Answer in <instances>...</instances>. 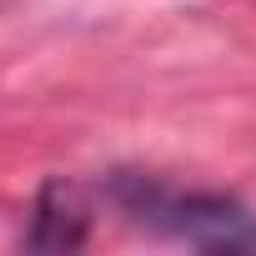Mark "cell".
Listing matches in <instances>:
<instances>
[{
	"mask_svg": "<svg viewBox=\"0 0 256 256\" xmlns=\"http://www.w3.org/2000/svg\"><path fill=\"white\" fill-rule=\"evenodd\" d=\"M106 201L151 236L181 241L191 251H251L256 246V216L216 191H171L156 176L141 171H110Z\"/></svg>",
	"mask_w": 256,
	"mask_h": 256,
	"instance_id": "cell-1",
	"label": "cell"
},
{
	"mask_svg": "<svg viewBox=\"0 0 256 256\" xmlns=\"http://www.w3.org/2000/svg\"><path fill=\"white\" fill-rule=\"evenodd\" d=\"M86 236H90V226H86L80 196H76L66 181H46L20 241H26L30 251H76V246H86Z\"/></svg>",
	"mask_w": 256,
	"mask_h": 256,
	"instance_id": "cell-2",
	"label": "cell"
}]
</instances>
